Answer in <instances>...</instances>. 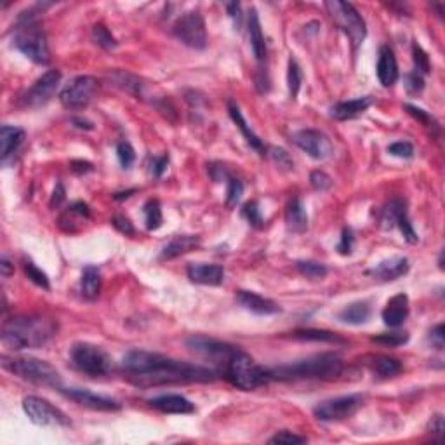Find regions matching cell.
Wrapping results in <instances>:
<instances>
[{
    "instance_id": "obj_23",
    "label": "cell",
    "mask_w": 445,
    "mask_h": 445,
    "mask_svg": "<svg viewBox=\"0 0 445 445\" xmlns=\"http://www.w3.org/2000/svg\"><path fill=\"white\" fill-rule=\"evenodd\" d=\"M153 409L163 414H191L195 412V405L188 398L181 395H162L149 400Z\"/></svg>"
},
{
    "instance_id": "obj_48",
    "label": "cell",
    "mask_w": 445,
    "mask_h": 445,
    "mask_svg": "<svg viewBox=\"0 0 445 445\" xmlns=\"http://www.w3.org/2000/svg\"><path fill=\"white\" fill-rule=\"evenodd\" d=\"M395 226H398L400 233H402L403 238H405L407 242H409V243H417L419 236H417V233H416V229H414L412 222L409 221V216H407V214L400 216L398 221H396Z\"/></svg>"
},
{
    "instance_id": "obj_14",
    "label": "cell",
    "mask_w": 445,
    "mask_h": 445,
    "mask_svg": "<svg viewBox=\"0 0 445 445\" xmlns=\"http://www.w3.org/2000/svg\"><path fill=\"white\" fill-rule=\"evenodd\" d=\"M291 139L298 148H301L315 160H325L334 153V146L329 136L316 129H301V131L292 132Z\"/></svg>"
},
{
    "instance_id": "obj_56",
    "label": "cell",
    "mask_w": 445,
    "mask_h": 445,
    "mask_svg": "<svg viewBox=\"0 0 445 445\" xmlns=\"http://www.w3.org/2000/svg\"><path fill=\"white\" fill-rule=\"evenodd\" d=\"M226 10H228L229 17H232L233 23H235L236 30H240V28H242V7H240V3L238 2L226 3Z\"/></svg>"
},
{
    "instance_id": "obj_20",
    "label": "cell",
    "mask_w": 445,
    "mask_h": 445,
    "mask_svg": "<svg viewBox=\"0 0 445 445\" xmlns=\"http://www.w3.org/2000/svg\"><path fill=\"white\" fill-rule=\"evenodd\" d=\"M382 322L391 329H398L409 316V296L400 292V294L393 296L388 302H386L385 309L381 313Z\"/></svg>"
},
{
    "instance_id": "obj_15",
    "label": "cell",
    "mask_w": 445,
    "mask_h": 445,
    "mask_svg": "<svg viewBox=\"0 0 445 445\" xmlns=\"http://www.w3.org/2000/svg\"><path fill=\"white\" fill-rule=\"evenodd\" d=\"M59 82H61V73L58 70H47L44 75L38 76L33 86L24 92L21 97V104L24 108H38L47 103L58 90Z\"/></svg>"
},
{
    "instance_id": "obj_63",
    "label": "cell",
    "mask_w": 445,
    "mask_h": 445,
    "mask_svg": "<svg viewBox=\"0 0 445 445\" xmlns=\"http://www.w3.org/2000/svg\"><path fill=\"white\" fill-rule=\"evenodd\" d=\"M132 193H136V190H127V191H118V193H113L115 200H124V198H129Z\"/></svg>"
},
{
    "instance_id": "obj_16",
    "label": "cell",
    "mask_w": 445,
    "mask_h": 445,
    "mask_svg": "<svg viewBox=\"0 0 445 445\" xmlns=\"http://www.w3.org/2000/svg\"><path fill=\"white\" fill-rule=\"evenodd\" d=\"M59 391L66 396V398L73 400L79 405L87 407V409L92 410H118L120 409V403L117 400L110 398V396H103V395H96V393L89 391V389H82V388H59Z\"/></svg>"
},
{
    "instance_id": "obj_4",
    "label": "cell",
    "mask_w": 445,
    "mask_h": 445,
    "mask_svg": "<svg viewBox=\"0 0 445 445\" xmlns=\"http://www.w3.org/2000/svg\"><path fill=\"white\" fill-rule=\"evenodd\" d=\"M13 45L35 65H47L51 59L47 38L31 10L17 17L13 31Z\"/></svg>"
},
{
    "instance_id": "obj_36",
    "label": "cell",
    "mask_w": 445,
    "mask_h": 445,
    "mask_svg": "<svg viewBox=\"0 0 445 445\" xmlns=\"http://www.w3.org/2000/svg\"><path fill=\"white\" fill-rule=\"evenodd\" d=\"M143 212H145V222H146V228L149 232H155L162 226L163 222V216H162V207H160V202L156 198H152L145 204L143 207Z\"/></svg>"
},
{
    "instance_id": "obj_35",
    "label": "cell",
    "mask_w": 445,
    "mask_h": 445,
    "mask_svg": "<svg viewBox=\"0 0 445 445\" xmlns=\"http://www.w3.org/2000/svg\"><path fill=\"white\" fill-rule=\"evenodd\" d=\"M292 337L299 341H315V343H334L343 344L344 339L339 334H334L330 330H318V329H302L294 330Z\"/></svg>"
},
{
    "instance_id": "obj_18",
    "label": "cell",
    "mask_w": 445,
    "mask_h": 445,
    "mask_svg": "<svg viewBox=\"0 0 445 445\" xmlns=\"http://www.w3.org/2000/svg\"><path fill=\"white\" fill-rule=\"evenodd\" d=\"M188 278L198 285H221L225 282V268L221 264L191 263L186 268Z\"/></svg>"
},
{
    "instance_id": "obj_12",
    "label": "cell",
    "mask_w": 445,
    "mask_h": 445,
    "mask_svg": "<svg viewBox=\"0 0 445 445\" xmlns=\"http://www.w3.org/2000/svg\"><path fill=\"white\" fill-rule=\"evenodd\" d=\"M362 405H364V396L362 395H344L337 396V398L323 400L313 409V414L318 421L336 423V421H344L355 416Z\"/></svg>"
},
{
    "instance_id": "obj_3",
    "label": "cell",
    "mask_w": 445,
    "mask_h": 445,
    "mask_svg": "<svg viewBox=\"0 0 445 445\" xmlns=\"http://www.w3.org/2000/svg\"><path fill=\"white\" fill-rule=\"evenodd\" d=\"M344 362L336 353H320L305 360L294 362L289 365L268 369L270 379L278 381H298V379H322L330 381L343 374Z\"/></svg>"
},
{
    "instance_id": "obj_10",
    "label": "cell",
    "mask_w": 445,
    "mask_h": 445,
    "mask_svg": "<svg viewBox=\"0 0 445 445\" xmlns=\"http://www.w3.org/2000/svg\"><path fill=\"white\" fill-rule=\"evenodd\" d=\"M23 410L28 416V419L37 426L44 428H65L70 426V419L63 410L52 405L49 400L40 398V396H24L23 400Z\"/></svg>"
},
{
    "instance_id": "obj_32",
    "label": "cell",
    "mask_w": 445,
    "mask_h": 445,
    "mask_svg": "<svg viewBox=\"0 0 445 445\" xmlns=\"http://www.w3.org/2000/svg\"><path fill=\"white\" fill-rule=\"evenodd\" d=\"M101 271L96 266H86L80 277V292L86 299H96L101 292Z\"/></svg>"
},
{
    "instance_id": "obj_51",
    "label": "cell",
    "mask_w": 445,
    "mask_h": 445,
    "mask_svg": "<svg viewBox=\"0 0 445 445\" xmlns=\"http://www.w3.org/2000/svg\"><path fill=\"white\" fill-rule=\"evenodd\" d=\"M268 442L270 444H306V438L291 433V431H280V433L273 435Z\"/></svg>"
},
{
    "instance_id": "obj_61",
    "label": "cell",
    "mask_w": 445,
    "mask_h": 445,
    "mask_svg": "<svg viewBox=\"0 0 445 445\" xmlns=\"http://www.w3.org/2000/svg\"><path fill=\"white\" fill-rule=\"evenodd\" d=\"M0 271H2L3 277H10L14 273V264L10 263L7 256H2V259H0Z\"/></svg>"
},
{
    "instance_id": "obj_2",
    "label": "cell",
    "mask_w": 445,
    "mask_h": 445,
    "mask_svg": "<svg viewBox=\"0 0 445 445\" xmlns=\"http://www.w3.org/2000/svg\"><path fill=\"white\" fill-rule=\"evenodd\" d=\"M58 332V323L45 316L19 315L7 318L2 323V343L9 350L21 351L28 348H40Z\"/></svg>"
},
{
    "instance_id": "obj_41",
    "label": "cell",
    "mask_w": 445,
    "mask_h": 445,
    "mask_svg": "<svg viewBox=\"0 0 445 445\" xmlns=\"http://www.w3.org/2000/svg\"><path fill=\"white\" fill-rule=\"evenodd\" d=\"M243 195L242 181L236 177H228V188H226V207L233 209L240 202Z\"/></svg>"
},
{
    "instance_id": "obj_29",
    "label": "cell",
    "mask_w": 445,
    "mask_h": 445,
    "mask_svg": "<svg viewBox=\"0 0 445 445\" xmlns=\"http://www.w3.org/2000/svg\"><path fill=\"white\" fill-rule=\"evenodd\" d=\"M372 315L371 305L367 301H355L351 305L344 306L339 312L337 318L343 323H350V325H362L367 322Z\"/></svg>"
},
{
    "instance_id": "obj_44",
    "label": "cell",
    "mask_w": 445,
    "mask_h": 445,
    "mask_svg": "<svg viewBox=\"0 0 445 445\" xmlns=\"http://www.w3.org/2000/svg\"><path fill=\"white\" fill-rule=\"evenodd\" d=\"M412 59L414 66H416V73H419L421 76L430 73V58H428V54L423 51V47L419 44H412Z\"/></svg>"
},
{
    "instance_id": "obj_13",
    "label": "cell",
    "mask_w": 445,
    "mask_h": 445,
    "mask_svg": "<svg viewBox=\"0 0 445 445\" xmlns=\"http://www.w3.org/2000/svg\"><path fill=\"white\" fill-rule=\"evenodd\" d=\"M97 80L90 75H79L70 80L59 92V101L68 110H82L92 101Z\"/></svg>"
},
{
    "instance_id": "obj_47",
    "label": "cell",
    "mask_w": 445,
    "mask_h": 445,
    "mask_svg": "<svg viewBox=\"0 0 445 445\" xmlns=\"http://www.w3.org/2000/svg\"><path fill=\"white\" fill-rule=\"evenodd\" d=\"M117 159L124 169H131V165L136 160V152L127 141H120L117 145Z\"/></svg>"
},
{
    "instance_id": "obj_49",
    "label": "cell",
    "mask_w": 445,
    "mask_h": 445,
    "mask_svg": "<svg viewBox=\"0 0 445 445\" xmlns=\"http://www.w3.org/2000/svg\"><path fill=\"white\" fill-rule=\"evenodd\" d=\"M389 155L396 156V159H412L414 156V146L409 141H396L388 146Z\"/></svg>"
},
{
    "instance_id": "obj_7",
    "label": "cell",
    "mask_w": 445,
    "mask_h": 445,
    "mask_svg": "<svg viewBox=\"0 0 445 445\" xmlns=\"http://www.w3.org/2000/svg\"><path fill=\"white\" fill-rule=\"evenodd\" d=\"M70 360L73 367L89 378H101L108 375L113 369L111 358L103 348L90 343H76L70 350Z\"/></svg>"
},
{
    "instance_id": "obj_24",
    "label": "cell",
    "mask_w": 445,
    "mask_h": 445,
    "mask_svg": "<svg viewBox=\"0 0 445 445\" xmlns=\"http://www.w3.org/2000/svg\"><path fill=\"white\" fill-rule=\"evenodd\" d=\"M371 96L357 97V99L350 101H339V103H336L330 108V117L336 118V120H351V118H357L358 115L367 111V108L371 106Z\"/></svg>"
},
{
    "instance_id": "obj_26",
    "label": "cell",
    "mask_w": 445,
    "mask_h": 445,
    "mask_svg": "<svg viewBox=\"0 0 445 445\" xmlns=\"http://www.w3.org/2000/svg\"><path fill=\"white\" fill-rule=\"evenodd\" d=\"M247 35H249V44L254 58L259 63L264 61L266 59V44H264L263 30H261L259 16H257L256 9H250L249 16H247Z\"/></svg>"
},
{
    "instance_id": "obj_6",
    "label": "cell",
    "mask_w": 445,
    "mask_h": 445,
    "mask_svg": "<svg viewBox=\"0 0 445 445\" xmlns=\"http://www.w3.org/2000/svg\"><path fill=\"white\" fill-rule=\"evenodd\" d=\"M2 367L10 374L49 388H61V374L49 362L35 357H2Z\"/></svg>"
},
{
    "instance_id": "obj_42",
    "label": "cell",
    "mask_w": 445,
    "mask_h": 445,
    "mask_svg": "<svg viewBox=\"0 0 445 445\" xmlns=\"http://www.w3.org/2000/svg\"><path fill=\"white\" fill-rule=\"evenodd\" d=\"M242 216L247 219V222H249L252 228H263L264 221H263V216H261V209L256 200L247 202V204L243 205Z\"/></svg>"
},
{
    "instance_id": "obj_19",
    "label": "cell",
    "mask_w": 445,
    "mask_h": 445,
    "mask_svg": "<svg viewBox=\"0 0 445 445\" xmlns=\"http://www.w3.org/2000/svg\"><path fill=\"white\" fill-rule=\"evenodd\" d=\"M375 73H378V79L382 87L395 86L396 80H398V65H396L395 54H393V51L388 45H382V47L379 49Z\"/></svg>"
},
{
    "instance_id": "obj_50",
    "label": "cell",
    "mask_w": 445,
    "mask_h": 445,
    "mask_svg": "<svg viewBox=\"0 0 445 445\" xmlns=\"http://www.w3.org/2000/svg\"><path fill=\"white\" fill-rule=\"evenodd\" d=\"M309 183H312V186L315 188L316 191H325L332 186V179H330V176H327L323 170H313V172L309 174Z\"/></svg>"
},
{
    "instance_id": "obj_55",
    "label": "cell",
    "mask_w": 445,
    "mask_h": 445,
    "mask_svg": "<svg viewBox=\"0 0 445 445\" xmlns=\"http://www.w3.org/2000/svg\"><path fill=\"white\" fill-rule=\"evenodd\" d=\"M428 433L433 435L435 440H438L442 437V433H444V416L442 414H437V416L431 417V421L428 423Z\"/></svg>"
},
{
    "instance_id": "obj_34",
    "label": "cell",
    "mask_w": 445,
    "mask_h": 445,
    "mask_svg": "<svg viewBox=\"0 0 445 445\" xmlns=\"http://www.w3.org/2000/svg\"><path fill=\"white\" fill-rule=\"evenodd\" d=\"M110 80L113 82V86L132 94V96H141L143 94L141 80L136 75H132V73L124 72V70H115V72L110 73Z\"/></svg>"
},
{
    "instance_id": "obj_38",
    "label": "cell",
    "mask_w": 445,
    "mask_h": 445,
    "mask_svg": "<svg viewBox=\"0 0 445 445\" xmlns=\"http://www.w3.org/2000/svg\"><path fill=\"white\" fill-rule=\"evenodd\" d=\"M296 270L302 275V277L309 278V280H322L327 275V266L316 261H298L296 263Z\"/></svg>"
},
{
    "instance_id": "obj_39",
    "label": "cell",
    "mask_w": 445,
    "mask_h": 445,
    "mask_svg": "<svg viewBox=\"0 0 445 445\" xmlns=\"http://www.w3.org/2000/svg\"><path fill=\"white\" fill-rule=\"evenodd\" d=\"M90 37H92L94 44L99 45V47H103V49H106V51L117 47V40H115V37L110 33V30H108V28L101 23L94 24L92 31H90Z\"/></svg>"
},
{
    "instance_id": "obj_8",
    "label": "cell",
    "mask_w": 445,
    "mask_h": 445,
    "mask_svg": "<svg viewBox=\"0 0 445 445\" xmlns=\"http://www.w3.org/2000/svg\"><path fill=\"white\" fill-rule=\"evenodd\" d=\"M325 9L329 10L334 23L348 35L353 49H357L367 35L365 21L360 16V13L351 3L341 2V0H329V2H325Z\"/></svg>"
},
{
    "instance_id": "obj_5",
    "label": "cell",
    "mask_w": 445,
    "mask_h": 445,
    "mask_svg": "<svg viewBox=\"0 0 445 445\" xmlns=\"http://www.w3.org/2000/svg\"><path fill=\"white\" fill-rule=\"evenodd\" d=\"M219 375H222L229 385H233L238 389H243V391L256 389L270 381L268 369H263L259 367V365L254 364L252 358H250L245 351L240 350V348L236 350V353L222 365V369L219 371Z\"/></svg>"
},
{
    "instance_id": "obj_27",
    "label": "cell",
    "mask_w": 445,
    "mask_h": 445,
    "mask_svg": "<svg viewBox=\"0 0 445 445\" xmlns=\"http://www.w3.org/2000/svg\"><path fill=\"white\" fill-rule=\"evenodd\" d=\"M285 225L287 229L292 233H302L308 228V214L302 205V202L298 197L291 198L285 207Z\"/></svg>"
},
{
    "instance_id": "obj_62",
    "label": "cell",
    "mask_w": 445,
    "mask_h": 445,
    "mask_svg": "<svg viewBox=\"0 0 445 445\" xmlns=\"http://www.w3.org/2000/svg\"><path fill=\"white\" fill-rule=\"evenodd\" d=\"M72 124L79 129H86V131H90V129L94 127L92 122L87 120V118H82V117H73Z\"/></svg>"
},
{
    "instance_id": "obj_9",
    "label": "cell",
    "mask_w": 445,
    "mask_h": 445,
    "mask_svg": "<svg viewBox=\"0 0 445 445\" xmlns=\"http://www.w3.org/2000/svg\"><path fill=\"white\" fill-rule=\"evenodd\" d=\"M186 348L195 353L197 357L204 358V360L211 362L214 365V371L218 372L222 369V365L236 353L238 346H233L229 343H222V341L212 339V337L205 336H191L186 339Z\"/></svg>"
},
{
    "instance_id": "obj_60",
    "label": "cell",
    "mask_w": 445,
    "mask_h": 445,
    "mask_svg": "<svg viewBox=\"0 0 445 445\" xmlns=\"http://www.w3.org/2000/svg\"><path fill=\"white\" fill-rule=\"evenodd\" d=\"M72 170L76 174H86L92 170V163L83 162V160H73L72 162Z\"/></svg>"
},
{
    "instance_id": "obj_11",
    "label": "cell",
    "mask_w": 445,
    "mask_h": 445,
    "mask_svg": "<svg viewBox=\"0 0 445 445\" xmlns=\"http://www.w3.org/2000/svg\"><path fill=\"white\" fill-rule=\"evenodd\" d=\"M172 33L181 44L190 49L202 51L207 45V28H205V21L198 10H190V13L183 14L174 23Z\"/></svg>"
},
{
    "instance_id": "obj_52",
    "label": "cell",
    "mask_w": 445,
    "mask_h": 445,
    "mask_svg": "<svg viewBox=\"0 0 445 445\" xmlns=\"http://www.w3.org/2000/svg\"><path fill=\"white\" fill-rule=\"evenodd\" d=\"M353 245H355L353 232H351L350 228H344L339 243H337V252L343 254V256H348V254H351V250H353Z\"/></svg>"
},
{
    "instance_id": "obj_58",
    "label": "cell",
    "mask_w": 445,
    "mask_h": 445,
    "mask_svg": "<svg viewBox=\"0 0 445 445\" xmlns=\"http://www.w3.org/2000/svg\"><path fill=\"white\" fill-rule=\"evenodd\" d=\"M167 163H169V156L163 155V156H155L152 160V174L155 177H160L163 174V170L167 169Z\"/></svg>"
},
{
    "instance_id": "obj_46",
    "label": "cell",
    "mask_w": 445,
    "mask_h": 445,
    "mask_svg": "<svg viewBox=\"0 0 445 445\" xmlns=\"http://www.w3.org/2000/svg\"><path fill=\"white\" fill-rule=\"evenodd\" d=\"M403 108H405L407 113H409L410 117H414L416 120H419L421 124L424 125V127H431V129H437L438 131V122L435 120V118L431 117L428 111H424L423 108H417V106H414V104H405Z\"/></svg>"
},
{
    "instance_id": "obj_45",
    "label": "cell",
    "mask_w": 445,
    "mask_h": 445,
    "mask_svg": "<svg viewBox=\"0 0 445 445\" xmlns=\"http://www.w3.org/2000/svg\"><path fill=\"white\" fill-rule=\"evenodd\" d=\"M268 153H270V159L273 160L275 165H278V169H284V170L294 169V162H292L291 155H289L285 149L277 148V146H271V148L268 149Z\"/></svg>"
},
{
    "instance_id": "obj_17",
    "label": "cell",
    "mask_w": 445,
    "mask_h": 445,
    "mask_svg": "<svg viewBox=\"0 0 445 445\" xmlns=\"http://www.w3.org/2000/svg\"><path fill=\"white\" fill-rule=\"evenodd\" d=\"M409 268L410 264L407 257H391V259L381 261L374 268L367 270V275L379 282H393L409 273Z\"/></svg>"
},
{
    "instance_id": "obj_22",
    "label": "cell",
    "mask_w": 445,
    "mask_h": 445,
    "mask_svg": "<svg viewBox=\"0 0 445 445\" xmlns=\"http://www.w3.org/2000/svg\"><path fill=\"white\" fill-rule=\"evenodd\" d=\"M236 301L242 308H245L247 312L256 313V315H275V313L280 312V306L277 302L250 291H238Z\"/></svg>"
},
{
    "instance_id": "obj_40",
    "label": "cell",
    "mask_w": 445,
    "mask_h": 445,
    "mask_svg": "<svg viewBox=\"0 0 445 445\" xmlns=\"http://www.w3.org/2000/svg\"><path fill=\"white\" fill-rule=\"evenodd\" d=\"M287 83H289V92H291V97H298L299 89H301L302 83V72L301 66L298 65L296 59H289V66H287Z\"/></svg>"
},
{
    "instance_id": "obj_59",
    "label": "cell",
    "mask_w": 445,
    "mask_h": 445,
    "mask_svg": "<svg viewBox=\"0 0 445 445\" xmlns=\"http://www.w3.org/2000/svg\"><path fill=\"white\" fill-rule=\"evenodd\" d=\"M65 195H66L65 186H63L61 183H58L56 184L54 191H52V197H51V202H49V205H51V207H59L61 202L65 200Z\"/></svg>"
},
{
    "instance_id": "obj_53",
    "label": "cell",
    "mask_w": 445,
    "mask_h": 445,
    "mask_svg": "<svg viewBox=\"0 0 445 445\" xmlns=\"http://www.w3.org/2000/svg\"><path fill=\"white\" fill-rule=\"evenodd\" d=\"M405 89L409 94H419L424 89V80L419 73H407L405 75Z\"/></svg>"
},
{
    "instance_id": "obj_1",
    "label": "cell",
    "mask_w": 445,
    "mask_h": 445,
    "mask_svg": "<svg viewBox=\"0 0 445 445\" xmlns=\"http://www.w3.org/2000/svg\"><path fill=\"white\" fill-rule=\"evenodd\" d=\"M122 371L131 385L152 388L163 385H188V382H211L218 378L214 369L198 364L174 360L160 353L132 350L122 358Z\"/></svg>"
},
{
    "instance_id": "obj_33",
    "label": "cell",
    "mask_w": 445,
    "mask_h": 445,
    "mask_svg": "<svg viewBox=\"0 0 445 445\" xmlns=\"http://www.w3.org/2000/svg\"><path fill=\"white\" fill-rule=\"evenodd\" d=\"M407 214L405 202L402 198H391L388 204H385V207L381 209V216H379V222L385 229H391L396 225L400 216Z\"/></svg>"
},
{
    "instance_id": "obj_43",
    "label": "cell",
    "mask_w": 445,
    "mask_h": 445,
    "mask_svg": "<svg viewBox=\"0 0 445 445\" xmlns=\"http://www.w3.org/2000/svg\"><path fill=\"white\" fill-rule=\"evenodd\" d=\"M409 341V334L407 332H385L379 336L372 337V343L385 344V346H402Z\"/></svg>"
},
{
    "instance_id": "obj_30",
    "label": "cell",
    "mask_w": 445,
    "mask_h": 445,
    "mask_svg": "<svg viewBox=\"0 0 445 445\" xmlns=\"http://www.w3.org/2000/svg\"><path fill=\"white\" fill-rule=\"evenodd\" d=\"M24 141V131L19 127H13V125H2L0 127V155L2 160H7L17 148L21 143Z\"/></svg>"
},
{
    "instance_id": "obj_28",
    "label": "cell",
    "mask_w": 445,
    "mask_h": 445,
    "mask_svg": "<svg viewBox=\"0 0 445 445\" xmlns=\"http://www.w3.org/2000/svg\"><path fill=\"white\" fill-rule=\"evenodd\" d=\"M200 243V236L198 235H176L170 238V242L167 243L162 249L160 254V259H174V257H179L183 254L190 252L195 247H198Z\"/></svg>"
},
{
    "instance_id": "obj_25",
    "label": "cell",
    "mask_w": 445,
    "mask_h": 445,
    "mask_svg": "<svg viewBox=\"0 0 445 445\" xmlns=\"http://www.w3.org/2000/svg\"><path fill=\"white\" fill-rule=\"evenodd\" d=\"M364 360L365 365L381 379L395 378V375H398L400 372H402V364H400V360L388 357V355H369Z\"/></svg>"
},
{
    "instance_id": "obj_21",
    "label": "cell",
    "mask_w": 445,
    "mask_h": 445,
    "mask_svg": "<svg viewBox=\"0 0 445 445\" xmlns=\"http://www.w3.org/2000/svg\"><path fill=\"white\" fill-rule=\"evenodd\" d=\"M90 219L89 205L86 202H73L61 216H59L58 226L65 233H76L83 222Z\"/></svg>"
},
{
    "instance_id": "obj_54",
    "label": "cell",
    "mask_w": 445,
    "mask_h": 445,
    "mask_svg": "<svg viewBox=\"0 0 445 445\" xmlns=\"http://www.w3.org/2000/svg\"><path fill=\"white\" fill-rule=\"evenodd\" d=\"M111 225H113L115 228L118 229V232L124 233V235H134V233H136L134 226H132V222H131V219L125 218V216H122V214L113 216V219H111Z\"/></svg>"
},
{
    "instance_id": "obj_37",
    "label": "cell",
    "mask_w": 445,
    "mask_h": 445,
    "mask_svg": "<svg viewBox=\"0 0 445 445\" xmlns=\"http://www.w3.org/2000/svg\"><path fill=\"white\" fill-rule=\"evenodd\" d=\"M23 271H24V275H26L28 280L33 282L35 285L45 289V291H49V289H51V284H49V277L40 270V268L37 266V264L33 263V261L30 259V257H23Z\"/></svg>"
},
{
    "instance_id": "obj_57",
    "label": "cell",
    "mask_w": 445,
    "mask_h": 445,
    "mask_svg": "<svg viewBox=\"0 0 445 445\" xmlns=\"http://www.w3.org/2000/svg\"><path fill=\"white\" fill-rule=\"evenodd\" d=\"M430 339L431 344H433L437 350H444L445 344V334H444V323H438L433 330L430 332Z\"/></svg>"
},
{
    "instance_id": "obj_31",
    "label": "cell",
    "mask_w": 445,
    "mask_h": 445,
    "mask_svg": "<svg viewBox=\"0 0 445 445\" xmlns=\"http://www.w3.org/2000/svg\"><path fill=\"white\" fill-rule=\"evenodd\" d=\"M228 113H229V117H232V120L236 124V127H238L240 131H242L243 138H245V141L249 143L250 148H254V149H256V152H259L261 155H264L263 141H261V139L257 138V136L254 134L252 131H250V127H249V125H247L245 118H243L242 111H240V108L236 106V104L233 103V101H229V103H228Z\"/></svg>"
}]
</instances>
